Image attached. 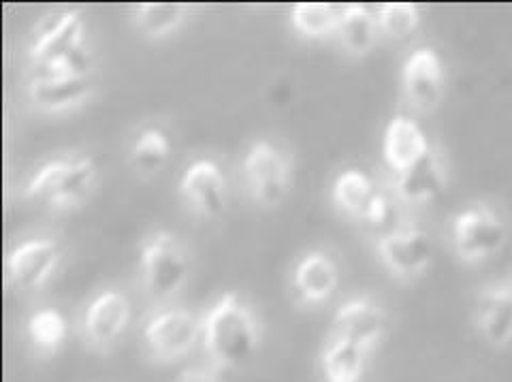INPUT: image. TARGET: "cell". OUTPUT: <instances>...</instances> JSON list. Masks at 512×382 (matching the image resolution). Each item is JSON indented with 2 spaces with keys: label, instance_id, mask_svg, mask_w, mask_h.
<instances>
[{
  "label": "cell",
  "instance_id": "cell-1",
  "mask_svg": "<svg viewBox=\"0 0 512 382\" xmlns=\"http://www.w3.org/2000/svg\"><path fill=\"white\" fill-rule=\"evenodd\" d=\"M203 342L218 368H235L259 346V325L237 293H224L205 314Z\"/></svg>",
  "mask_w": 512,
  "mask_h": 382
},
{
  "label": "cell",
  "instance_id": "cell-2",
  "mask_svg": "<svg viewBox=\"0 0 512 382\" xmlns=\"http://www.w3.org/2000/svg\"><path fill=\"white\" fill-rule=\"evenodd\" d=\"M82 39V13H62L54 24L43 30L30 47V58L35 62L37 77L88 75L90 54L86 52Z\"/></svg>",
  "mask_w": 512,
  "mask_h": 382
},
{
  "label": "cell",
  "instance_id": "cell-3",
  "mask_svg": "<svg viewBox=\"0 0 512 382\" xmlns=\"http://www.w3.org/2000/svg\"><path fill=\"white\" fill-rule=\"evenodd\" d=\"M96 175L92 158H62L41 167L28 184V195L47 205H73L82 199Z\"/></svg>",
  "mask_w": 512,
  "mask_h": 382
},
{
  "label": "cell",
  "instance_id": "cell-4",
  "mask_svg": "<svg viewBox=\"0 0 512 382\" xmlns=\"http://www.w3.org/2000/svg\"><path fill=\"white\" fill-rule=\"evenodd\" d=\"M141 274L146 291L156 299H167L178 293L188 278V259L178 237L160 231L143 246Z\"/></svg>",
  "mask_w": 512,
  "mask_h": 382
},
{
  "label": "cell",
  "instance_id": "cell-5",
  "mask_svg": "<svg viewBox=\"0 0 512 382\" xmlns=\"http://www.w3.org/2000/svg\"><path fill=\"white\" fill-rule=\"evenodd\" d=\"M504 240V222L487 205H474L453 220V246L463 261L487 259L502 248Z\"/></svg>",
  "mask_w": 512,
  "mask_h": 382
},
{
  "label": "cell",
  "instance_id": "cell-6",
  "mask_svg": "<svg viewBox=\"0 0 512 382\" xmlns=\"http://www.w3.org/2000/svg\"><path fill=\"white\" fill-rule=\"evenodd\" d=\"M203 333V321L190 310H165L143 327V340L158 359H178L197 344Z\"/></svg>",
  "mask_w": 512,
  "mask_h": 382
},
{
  "label": "cell",
  "instance_id": "cell-7",
  "mask_svg": "<svg viewBox=\"0 0 512 382\" xmlns=\"http://www.w3.org/2000/svg\"><path fill=\"white\" fill-rule=\"evenodd\" d=\"M244 173L254 197L276 205L288 190V163L284 154L269 141H254L244 158Z\"/></svg>",
  "mask_w": 512,
  "mask_h": 382
},
{
  "label": "cell",
  "instance_id": "cell-8",
  "mask_svg": "<svg viewBox=\"0 0 512 382\" xmlns=\"http://www.w3.org/2000/svg\"><path fill=\"white\" fill-rule=\"evenodd\" d=\"M380 259L393 274L402 278L419 276L434 259V242L421 229L391 231L378 244Z\"/></svg>",
  "mask_w": 512,
  "mask_h": 382
},
{
  "label": "cell",
  "instance_id": "cell-9",
  "mask_svg": "<svg viewBox=\"0 0 512 382\" xmlns=\"http://www.w3.org/2000/svg\"><path fill=\"white\" fill-rule=\"evenodd\" d=\"M404 90L412 105L423 111L436 109L444 92V65L434 47H419L404 62Z\"/></svg>",
  "mask_w": 512,
  "mask_h": 382
},
{
  "label": "cell",
  "instance_id": "cell-10",
  "mask_svg": "<svg viewBox=\"0 0 512 382\" xmlns=\"http://www.w3.org/2000/svg\"><path fill=\"white\" fill-rule=\"evenodd\" d=\"M60 263V246L54 240H26L7 259L9 278L22 289H39L52 278Z\"/></svg>",
  "mask_w": 512,
  "mask_h": 382
},
{
  "label": "cell",
  "instance_id": "cell-11",
  "mask_svg": "<svg viewBox=\"0 0 512 382\" xmlns=\"http://www.w3.org/2000/svg\"><path fill=\"white\" fill-rule=\"evenodd\" d=\"M180 193L190 203L192 210L205 216H216L222 212L227 201V180L222 169L214 161L192 163L180 180Z\"/></svg>",
  "mask_w": 512,
  "mask_h": 382
},
{
  "label": "cell",
  "instance_id": "cell-12",
  "mask_svg": "<svg viewBox=\"0 0 512 382\" xmlns=\"http://www.w3.org/2000/svg\"><path fill=\"white\" fill-rule=\"evenodd\" d=\"M387 314L370 299H355L344 304L333 318L331 336L355 342L367 350L382 338Z\"/></svg>",
  "mask_w": 512,
  "mask_h": 382
},
{
  "label": "cell",
  "instance_id": "cell-13",
  "mask_svg": "<svg viewBox=\"0 0 512 382\" xmlns=\"http://www.w3.org/2000/svg\"><path fill=\"white\" fill-rule=\"evenodd\" d=\"M429 152V141L423 129L408 116H395L389 120L382 137V154L387 165L399 173L410 169Z\"/></svg>",
  "mask_w": 512,
  "mask_h": 382
},
{
  "label": "cell",
  "instance_id": "cell-14",
  "mask_svg": "<svg viewBox=\"0 0 512 382\" xmlns=\"http://www.w3.org/2000/svg\"><path fill=\"white\" fill-rule=\"evenodd\" d=\"M131 321V304L120 291H103L88 306L86 333L96 346L114 344Z\"/></svg>",
  "mask_w": 512,
  "mask_h": 382
},
{
  "label": "cell",
  "instance_id": "cell-15",
  "mask_svg": "<svg viewBox=\"0 0 512 382\" xmlns=\"http://www.w3.org/2000/svg\"><path fill=\"white\" fill-rule=\"evenodd\" d=\"M478 329L483 338L495 346L512 342V286H489L478 297Z\"/></svg>",
  "mask_w": 512,
  "mask_h": 382
},
{
  "label": "cell",
  "instance_id": "cell-16",
  "mask_svg": "<svg viewBox=\"0 0 512 382\" xmlns=\"http://www.w3.org/2000/svg\"><path fill=\"white\" fill-rule=\"evenodd\" d=\"M338 286V265L325 252H312L303 257L293 274L295 295L306 304L327 301Z\"/></svg>",
  "mask_w": 512,
  "mask_h": 382
},
{
  "label": "cell",
  "instance_id": "cell-17",
  "mask_svg": "<svg viewBox=\"0 0 512 382\" xmlns=\"http://www.w3.org/2000/svg\"><path fill=\"white\" fill-rule=\"evenodd\" d=\"M446 186V171L442 158L429 148V152L410 169L397 175L395 190L399 199L408 203H425L436 199Z\"/></svg>",
  "mask_w": 512,
  "mask_h": 382
},
{
  "label": "cell",
  "instance_id": "cell-18",
  "mask_svg": "<svg viewBox=\"0 0 512 382\" xmlns=\"http://www.w3.org/2000/svg\"><path fill=\"white\" fill-rule=\"evenodd\" d=\"M92 92L90 75L35 77L30 84V99L43 109H67L82 103Z\"/></svg>",
  "mask_w": 512,
  "mask_h": 382
},
{
  "label": "cell",
  "instance_id": "cell-19",
  "mask_svg": "<svg viewBox=\"0 0 512 382\" xmlns=\"http://www.w3.org/2000/svg\"><path fill=\"white\" fill-rule=\"evenodd\" d=\"M367 353L370 350L355 342L331 336L323 350V374L327 382H359Z\"/></svg>",
  "mask_w": 512,
  "mask_h": 382
},
{
  "label": "cell",
  "instance_id": "cell-20",
  "mask_svg": "<svg viewBox=\"0 0 512 382\" xmlns=\"http://www.w3.org/2000/svg\"><path fill=\"white\" fill-rule=\"evenodd\" d=\"M340 37L348 52L355 56H363L374 47L376 33H378V18L363 7V5H348L342 7V20H340Z\"/></svg>",
  "mask_w": 512,
  "mask_h": 382
},
{
  "label": "cell",
  "instance_id": "cell-21",
  "mask_svg": "<svg viewBox=\"0 0 512 382\" xmlns=\"http://www.w3.org/2000/svg\"><path fill=\"white\" fill-rule=\"evenodd\" d=\"M376 195L370 175L361 169H346L333 182V201L350 214H365Z\"/></svg>",
  "mask_w": 512,
  "mask_h": 382
},
{
  "label": "cell",
  "instance_id": "cell-22",
  "mask_svg": "<svg viewBox=\"0 0 512 382\" xmlns=\"http://www.w3.org/2000/svg\"><path fill=\"white\" fill-rule=\"evenodd\" d=\"M291 20L303 37H325L340 28L342 7L325 3H299L293 7Z\"/></svg>",
  "mask_w": 512,
  "mask_h": 382
},
{
  "label": "cell",
  "instance_id": "cell-23",
  "mask_svg": "<svg viewBox=\"0 0 512 382\" xmlns=\"http://www.w3.org/2000/svg\"><path fill=\"white\" fill-rule=\"evenodd\" d=\"M28 336L43 350H56L67 340V318L58 308H41L28 318Z\"/></svg>",
  "mask_w": 512,
  "mask_h": 382
},
{
  "label": "cell",
  "instance_id": "cell-24",
  "mask_svg": "<svg viewBox=\"0 0 512 382\" xmlns=\"http://www.w3.org/2000/svg\"><path fill=\"white\" fill-rule=\"evenodd\" d=\"M184 5H139L135 9V24L143 35L165 37L184 20Z\"/></svg>",
  "mask_w": 512,
  "mask_h": 382
},
{
  "label": "cell",
  "instance_id": "cell-25",
  "mask_svg": "<svg viewBox=\"0 0 512 382\" xmlns=\"http://www.w3.org/2000/svg\"><path fill=\"white\" fill-rule=\"evenodd\" d=\"M171 146L167 135L160 129H146L133 143V163L143 171L160 169L169 158Z\"/></svg>",
  "mask_w": 512,
  "mask_h": 382
},
{
  "label": "cell",
  "instance_id": "cell-26",
  "mask_svg": "<svg viewBox=\"0 0 512 382\" xmlns=\"http://www.w3.org/2000/svg\"><path fill=\"white\" fill-rule=\"evenodd\" d=\"M378 28L384 35L393 39L410 37L421 22V13L414 5L408 3H387L378 11Z\"/></svg>",
  "mask_w": 512,
  "mask_h": 382
},
{
  "label": "cell",
  "instance_id": "cell-27",
  "mask_svg": "<svg viewBox=\"0 0 512 382\" xmlns=\"http://www.w3.org/2000/svg\"><path fill=\"white\" fill-rule=\"evenodd\" d=\"M363 218L370 222L374 229H380V231L391 229L395 222V205H393L391 197L384 193H376L370 203V208H367V212L363 214Z\"/></svg>",
  "mask_w": 512,
  "mask_h": 382
},
{
  "label": "cell",
  "instance_id": "cell-28",
  "mask_svg": "<svg viewBox=\"0 0 512 382\" xmlns=\"http://www.w3.org/2000/svg\"><path fill=\"white\" fill-rule=\"evenodd\" d=\"M178 382H220V380L205 370H186Z\"/></svg>",
  "mask_w": 512,
  "mask_h": 382
}]
</instances>
